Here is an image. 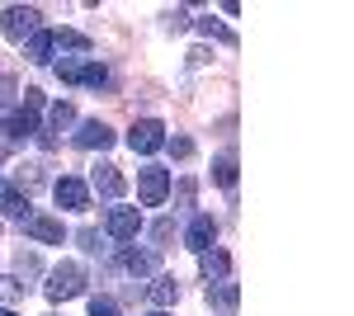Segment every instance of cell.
<instances>
[{
  "mask_svg": "<svg viewBox=\"0 0 354 316\" xmlns=\"http://www.w3.org/2000/svg\"><path fill=\"white\" fill-rule=\"evenodd\" d=\"M104 232H109L118 245H128V241L142 232V217H137V208H113L109 217H104Z\"/></svg>",
  "mask_w": 354,
  "mask_h": 316,
  "instance_id": "obj_7",
  "label": "cell"
},
{
  "mask_svg": "<svg viewBox=\"0 0 354 316\" xmlns=\"http://www.w3.org/2000/svg\"><path fill=\"white\" fill-rule=\"evenodd\" d=\"M198 260H203V279H208V284H227V274H232V255H227V250L208 245Z\"/></svg>",
  "mask_w": 354,
  "mask_h": 316,
  "instance_id": "obj_14",
  "label": "cell"
},
{
  "mask_svg": "<svg viewBox=\"0 0 354 316\" xmlns=\"http://www.w3.org/2000/svg\"><path fill=\"white\" fill-rule=\"evenodd\" d=\"M0 160H5V147H0Z\"/></svg>",
  "mask_w": 354,
  "mask_h": 316,
  "instance_id": "obj_32",
  "label": "cell"
},
{
  "mask_svg": "<svg viewBox=\"0 0 354 316\" xmlns=\"http://www.w3.org/2000/svg\"><path fill=\"white\" fill-rule=\"evenodd\" d=\"M156 264H161L156 250H133V245H123V250H118V269H123V274H133V279L156 274Z\"/></svg>",
  "mask_w": 354,
  "mask_h": 316,
  "instance_id": "obj_8",
  "label": "cell"
},
{
  "mask_svg": "<svg viewBox=\"0 0 354 316\" xmlns=\"http://www.w3.org/2000/svg\"><path fill=\"white\" fill-rule=\"evenodd\" d=\"M24 274H38V260H33V255H19V279H24Z\"/></svg>",
  "mask_w": 354,
  "mask_h": 316,
  "instance_id": "obj_29",
  "label": "cell"
},
{
  "mask_svg": "<svg viewBox=\"0 0 354 316\" xmlns=\"http://www.w3.org/2000/svg\"><path fill=\"white\" fill-rule=\"evenodd\" d=\"M147 302H151L156 312H165V307H175V302H180V284H175L170 274H161V279H156V284L147 288Z\"/></svg>",
  "mask_w": 354,
  "mask_h": 316,
  "instance_id": "obj_16",
  "label": "cell"
},
{
  "mask_svg": "<svg viewBox=\"0 0 354 316\" xmlns=\"http://www.w3.org/2000/svg\"><path fill=\"white\" fill-rule=\"evenodd\" d=\"M213 180H218L227 194L236 189V151H222V156L213 160Z\"/></svg>",
  "mask_w": 354,
  "mask_h": 316,
  "instance_id": "obj_20",
  "label": "cell"
},
{
  "mask_svg": "<svg viewBox=\"0 0 354 316\" xmlns=\"http://www.w3.org/2000/svg\"><path fill=\"white\" fill-rule=\"evenodd\" d=\"M43 292H48V302H71V297H81L85 292V269L76 260H62L57 269H48Z\"/></svg>",
  "mask_w": 354,
  "mask_h": 316,
  "instance_id": "obj_1",
  "label": "cell"
},
{
  "mask_svg": "<svg viewBox=\"0 0 354 316\" xmlns=\"http://www.w3.org/2000/svg\"><path fill=\"white\" fill-rule=\"evenodd\" d=\"M38 28H43V15H38L33 5H10V10L0 15V33H5L10 43H28Z\"/></svg>",
  "mask_w": 354,
  "mask_h": 316,
  "instance_id": "obj_2",
  "label": "cell"
},
{
  "mask_svg": "<svg viewBox=\"0 0 354 316\" xmlns=\"http://www.w3.org/2000/svg\"><path fill=\"white\" fill-rule=\"evenodd\" d=\"M57 76L66 80V85H90V90L109 85V71H104L100 62H90V57H66V62L57 66Z\"/></svg>",
  "mask_w": 354,
  "mask_h": 316,
  "instance_id": "obj_3",
  "label": "cell"
},
{
  "mask_svg": "<svg viewBox=\"0 0 354 316\" xmlns=\"http://www.w3.org/2000/svg\"><path fill=\"white\" fill-rule=\"evenodd\" d=\"M170 236H175V222H170V217H161V222L151 227V241H170Z\"/></svg>",
  "mask_w": 354,
  "mask_h": 316,
  "instance_id": "obj_27",
  "label": "cell"
},
{
  "mask_svg": "<svg viewBox=\"0 0 354 316\" xmlns=\"http://www.w3.org/2000/svg\"><path fill=\"white\" fill-rule=\"evenodd\" d=\"M198 33H203V38H218V43H227V48H236V33H232V28H222L218 19H213V15H208V19H198Z\"/></svg>",
  "mask_w": 354,
  "mask_h": 316,
  "instance_id": "obj_21",
  "label": "cell"
},
{
  "mask_svg": "<svg viewBox=\"0 0 354 316\" xmlns=\"http://www.w3.org/2000/svg\"><path fill=\"white\" fill-rule=\"evenodd\" d=\"M165 147H170V156H189V151H194L189 137H165Z\"/></svg>",
  "mask_w": 354,
  "mask_h": 316,
  "instance_id": "obj_26",
  "label": "cell"
},
{
  "mask_svg": "<svg viewBox=\"0 0 354 316\" xmlns=\"http://www.w3.org/2000/svg\"><path fill=\"white\" fill-rule=\"evenodd\" d=\"M90 316H123V312H118V302H109V297H90Z\"/></svg>",
  "mask_w": 354,
  "mask_h": 316,
  "instance_id": "obj_25",
  "label": "cell"
},
{
  "mask_svg": "<svg viewBox=\"0 0 354 316\" xmlns=\"http://www.w3.org/2000/svg\"><path fill=\"white\" fill-rule=\"evenodd\" d=\"M213 241H218V222H213L208 212H198V217L189 222V232H185V245H189L194 255H203V250H208Z\"/></svg>",
  "mask_w": 354,
  "mask_h": 316,
  "instance_id": "obj_12",
  "label": "cell"
},
{
  "mask_svg": "<svg viewBox=\"0 0 354 316\" xmlns=\"http://www.w3.org/2000/svg\"><path fill=\"white\" fill-rule=\"evenodd\" d=\"M24 57L33 66H43V62H53V28H38L33 38L24 43Z\"/></svg>",
  "mask_w": 354,
  "mask_h": 316,
  "instance_id": "obj_17",
  "label": "cell"
},
{
  "mask_svg": "<svg viewBox=\"0 0 354 316\" xmlns=\"http://www.w3.org/2000/svg\"><path fill=\"white\" fill-rule=\"evenodd\" d=\"M0 132H5V142H28V137L38 132V113L19 104L10 118H5V123H0Z\"/></svg>",
  "mask_w": 354,
  "mask_h": 316,
  "instance_id": "obj_10",
  "label": "cell"
},
{
  "mask_svg": "<svg viewBox=\"0 0 354 316\" xmlns=\"http://www.w3.org/2000/svg\"><path fill=\"white\" fill-rule=\"evenodd\" d=\"M180 203H185V208L194 203V180H180Z\"/></svg>",
  "mask_w": 354,
  "mask_h": 316,
  "instance_id": "obj_28",
  "label": "cell"
},
{
  "mask_svg": "<svg viewBox=\"0 0 354 316\" xmlns=\"http://www.w3.org/2000/svg\"><path fill=\"white\" fill-rule=\"evenodd\" d=\"M0 316H15V312H10V307H0Z\"/></svg>",
  "mask_w": 354,
  "mask_h": 316,
  "instance_id": "obj_30",
  "label": "cell"
},
{
  "mask_svg": "<svg viewBox=\"0 0 354 316\" xmlns=\"http://www.w3.org/2000/svg\"><path fill=\"white\" fill-rule=\"evenodd\" d=\"M165 194H170V170H161V165H142V170H137V198H142L147 208H161Z\"/></svg>",
  "mask_w": 354,
  "mask_h": 316,
  "instance_id": "obj_4",
  "label": "cell"
},
{
  "mask_svg": "<svg viewBox=\"0 0 354 316\" xmlns=\"http://www.w3.org/2000/svg\"><path fill=\"white\" fill-rule=\"evenodd\" d=\"M24 232L33 241H43V245H62V241H66V232H62V222H57V217H28Z\"/></svg>",
  "mask_w": 354,
  "mask_h": 316,
  "instance_id": "obj_15",
  "label": "cell"
},
{
  "mask_svg": "<svg viewBox=\"0 0 354 316\" xmlns=\"http://www.w3.org/2000/svg\"><path fill=\"white\" fill-rule=\"evenodd\" d=\"M19 185H24V194H28V189H38V185H43V165H24V170H19Z\"/></svg>",
  "mask_w": 354,
  "mask_h": 316,
  "instance_id": "obj_24",
  "label": "cell"
},
{
  "mask_svg": "<svg viewBox=\"0 0 354 316\" xmlns=\"http://www.w3.org/2000/svg\"><path fill=\"white\" fill-rule=\"evenodd\" d=\"M53 198H57V208H66V212L90 208V189H85V180H76V175H62L53 185Z\"/></svg>",
  "mask_w": 354,
  "mask_h": 316,
  "instance_id": "obj_6",
  "label": "cell"
},
{
  "mask_svg": "<svg viewBox=\"0 0 354 316\" xmlns=\"http://www.w3.org/2000/svg\"><path fill=\"white\" fill-rule=\"evenodd\" d=\"M76 147H85V151H109L113 147V128L100 123V118H90V123L76 128Z\"/></svg>",
  "mask_w": 354,
  "mask_h": 316,
  "instance_id": "obj_11",
  "label": "cell"
},
{
  "mask_svg": "<svg viewBox=\"0 0 354 316\" xmlns=\"http://www.w3.org/2000/svg\"><path fill=\"white\" fill-rule=\"evenodd\" d=\"M128 147H133L137 156L161 151V147H165V123H156V118H142V123H133V132H128Z\"/></svg>",
  "mask_w": 354,
  "mask_h": 316,
  "instance_id": "obj_5",
  "label": "cell"
},
{
  "mask_svg": "<svg viewBox=\"0 0 354 316\" xmlns=\"http://www.w3.org/2000/svg\"><path fill=\"white\" fill-rule=\"evenodd\" d=\"M76 241H81L85 255H100V232H95V227H81V232H76Z\"/></svg>",
  "mask_w": 354,
  "mask_h": 316,
  "instance_id": "obj_23",
  "label": "cell"
},
{
  "mask_svg": "<svg viewBox=\"0 0 354 316\" xmlns=\"http://www.w3.org/2000/svg\"><path fill=\"white\" fill-rule=\"evenodd\" d=\"M0 212H5V217H15V222H28V217H33L28 194L15 185V180H0Z\"/></svg>",
  "mask_w": 354,
  "mask_h": 316,
  "instance_id": "obj_9",
  "label": "cell"
},
{
  "mask_svg": "<svg viewBox=\"0 0 354 316\" xmlns=\"http://www.w3.org/2000/svg\"><path fill=\"white\" fill-rule=\"evenodd\" d=\"M71 123H76V109L66 104V100H57V104L48 109V128H38V132H48V137L57 142V132H66Z\"/></svg>",
  "mask_w": 354,
  "mask_h": 316,
  "instance_id": "obj_18",
  "label": "cell"
},
{
  "mask_svg": "<svg viewBox=\"0 0 354 316\" xmlns=\"http://www.w3.org/2000/svg\"><path fill=\"white\" fill-rule=\"evenodd\" d=\"M241 302V288L227 279V284H208V307H222V312H232Z\"/></svg>",
  "mask_w": 354,
  "mask_h": 316,
  "instance_id": "obj_19",
  "label": "cell"
},
{
  "mask_svg": "<svg viewBox=\"0 0 354 316\" xmlns=\"http://www.w3.org/2000/svg\"><path fill=\"white\" fill-rule=\"evenodd\" d=\"M90 185H95V194H104V198H118V194H123V175H118V165L100 160V165L90 170Z\"/></svg>",
  "mask_w": 354,
  "mask_h": 316,
  "instance_id": "obj_13",
  "label": "cell"
},
{
  "mask_svg": "<svg viewBox=\"0 0 354 316\" xmlns=\"http://www.w3.org/2000/svg\"><path fill=\"white\" fill-rule=\"evenodd\" d=\"M161 19H165V28H170V33H185V28H189V10H165Z\"/></svg>",
  "mask_w": 354,
  "mask_h": 316,
  "instance_id": "obj_22",
  "label": "cell"
},
{
  "mask_svg": "<svg viewBox=\"0 0 354 316\" xmlns=\"http://www.w3.org/2000/svg\"><path fill=\"white\" fill-rule=\"evenodd\" d=\"M151 316H170V312H151Z\"/></svg>",
  "mask_w": 354,
  "mask_h": 316,
  "instance_id": "obj_31",
  "label": "cell"
}]
</instances>
